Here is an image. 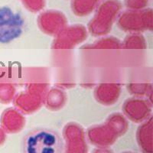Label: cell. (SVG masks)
Segmentation results:
<instances>
[{"mask_svg": "<svg viewBox=\"0 0 153 153\" xmlns=\"http://www.w3.org/2000/svg\"><path fill=\"white\" fill-rule=\"evenodd\" d=\"M22 149V153H63L64 142L56 131L38 128L24 136Z\"/></svg>", "mask_w": 153, "mask_h": 153, "instance_id": "6da1fadb", "label": "cell"}, {"mask_svg": "<svg viewBox=\"0 0 153 153\" xmlns=\"http://www.w3.org/2000/svg\"><path fill=\"white\" fill-rule=\"evenodd\" d=\"M122 7L120 0H104L100 3L94 18L88 24L92 35L97 36L108 33L113 23L120 16Z\"/></svg>", "mask_w": 153, "mask_h": 153, "instance_id": "7a4b0ae2", "label": "cell"}, {"mask_svg": "<svg viewBox=\"0 0 153 153\" xmlns=\"http://www.w3.org/2000/svg\"><path fill=\"white\" fill-rule=\"evenodd\" d=\"M25 21L19 12L9 7H0V44H9L24 32Z\"/></svg>", "mask_w": 153, "mask_h": 153, "instance_id": "3957f363", "label": "cell"}, {"mask_svg": "<svg viewBox=\"0 0 153 153\" xmlns=\"http://www.w3.org/2000/svg\"><path fill=\"white\" fill-rule=\"evenodd\" d=\"M117 25L120 28L125 31H142L152 29V9H127L120 14Z\"/></svg>", "mask_w": 153, "mask_h": 153, "instance_id": "277c9868", "label": "cell"}, {"mask_svg": "<svg viewBox=\"0 0 153 153\" xmlns=\"http://www.w3.org/2000/svg\"><path fill=\"white\" fill-rule=\"evenodd\" d=\"M68 20L64 13L57 10H47L38 17L39 28L49 35L58 34L66 27Z\"/></svg>", "mask_w": 153, "mask_h": 153, "instance_id": "5b68a950", "label": "cell"}, {"mask_svg": "<svg viewBox=\"0 0 153 153\" xmlns=\"http://www.w3.org/2000/svg\"><path fill=\"white\" fill-rule=\"evenodd\" d=\"M22 121H24V118L20 113L13 108L6 109L1 116V126L4 131L9 133L18 132L22 129Z\"/></svg>", "mask_w": 153, "mask_h": 153, "instance_id": "8992f818", "label": "cell"}, {"mask_svg": "<svg viewBox=\"0 0 153 153\" xmlns=\"http://www.w3.org/2000/svg\"><path fill=\"white\" fill-rule=\"evenodd\" d=\"M103 0H71V7L77 16H87L97 7Z\"/></svg>", "mask_w": 153, "mask_h": 153, "instance_id": "52a82bcc", "label": "cell"}, {"mask_svg": "<svg viewBox=\"0 0 153 153\" xmlns=\"http://www.w3.org/2000/svg\"><path fill=\"white\" fill-rule=\"evenodd\" d=\"M25 7L32 12L42 10L46 3V0H20Z\"/></svg>", "mask_w": 153, "mask_h": 153, "instance_id": "ba28073f", "label": "cell"}, {"mask_svg": "<svg viewBox=\"0 0 153 153\" xmlns=\"http://www.w3.org/2000/svg\"><path fill=\"white\" fill-rule=\"evenodd\" d=\"M13 97V89L10 85H3L0 88V103H10Z\"/></svg>", "mask_w": 153, "mask_h": 153, "instance_id": "9c48e42d", "label": "cell"}, {"mask_svg": "<svg viewBox=\"0 0 153 153\" xmlns=\"http://www.w3.org/2000/svg\"><path fill=\"white\" fill-rule=\"evenodd\" d=\"M124 2L128 9L139 10L146 9V6L148 5L149 0H124Z\"/></svg>", "mask_w": 153, "mask_h": 153, "instance_id": "30bf717a", "label": "cell"}, {"mask_svg": "<svg viewBox=\"0 0 153 153\" xmlns=\"http://www.w3.org/2000/svg\"><path fill=\"white\" fill-rule=\"evenodd\" d=\"M5 132L4 131V129L2 128H0V146H2L5 141Z\"/></svg>", "mask_w": 153, "mask_h": 153, "instance_id": "8fae6325", "label": "cell"}]
</instances>
